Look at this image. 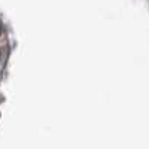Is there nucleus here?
Returning a JSON list of instances; mask_svg holds the SVG:
<instances>
[{"instance_id":"1","label":"nucleus","mask_w":149,"mask_h":149,"mask_svg":"<svg viewBox=\"0 0 149 149\" xmlns=\"http://www.w3.org/2000/svg\"><path fill=\"white\" fill-rule=\"evenodd\" d=\"M0 58H2V49H0Z\"/></svg>"},{"instance_id":"2","label":"nucleus","mask_w":149,"mask_h":149,"mask_svg":"<svg viewBox=\"0 0 149 149\" xmlns=\"http://www.w3.org/2000/svg\"><path fill=\"white\" fill-rule=\"evenodd\" d=\"M0 36H2V27H0Z\"/></svg>"}]
</instances>
